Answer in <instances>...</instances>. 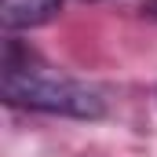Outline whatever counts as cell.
Returning a JSON list of instances; mask_svg holds the SVG:
<instances>
[{"mask_svg": "<svg viewBox=\"0 0 157 157\" xmlns=\"http://www.w3.org/2000/svg\"><path fill=\"white\" fill-rule=\"evenodd\" d=\"M0 91H4V102L22 106V110L62 113V117H80V121L106 113V102L91 84L48 66L33 48H26L18 40H4Z\"/></svg>", "mask_w": 157, "mask_h": 157, "instance_id": "1", "label": "cell"}, {"mask_svg": "<svg viewBox=\"0 0 157 157\" xmlns=\"http://www.w3.org/2000/svg\"><path fill=\"white\" fill-rule=\"evenodd\" d=\"M62 0H0V22L4 29H33L55 18Z\"/></svg>", "mask_w": 157, "mask_h": 157, "instance_id": "2", "label": "cell"}, {"mask_svg": "<svg viewBox=\"0 0 157 157\" xmlns=\"http://www.w3.org/2000/svg\"><path fill=\"white\" fill-rule=\"evenodd\" d=\"M143 15H150V18H157V0H143Z\"/></svg>", "mask_w": 157, "mask_h": 157, "instance_id": "3", "label": "cell"}]
</instances>
